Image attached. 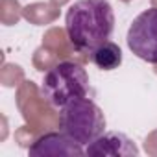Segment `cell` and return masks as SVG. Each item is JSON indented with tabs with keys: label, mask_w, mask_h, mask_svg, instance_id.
Here are the masks:
<instances>
[{
	"label": "cell",
	"mask_w": 157,
	"mask_h": 157,
	"mask_svg": "<svg viewBox=\"0 0 157 157\" xmlns=\"http://www.w3.org/2000/svg\"><path fill=\"white\" fill-rule=\"evenodd\" d=\"M32 157H43V155H83L85 150L80 142H76L72 137H68L63 131H52L43 137H39L28 150Z\"/></svg>",
	"instance_id": "obj_6"
},
{
	"label": "cell",
	"mask_w": 157,
	"mask_h": 157,
	"mask_svg": "<svg viewBox=\"0 0 157 157\" xmlns=\"http://www.w3.org/2000/svg\"><path fill=\"white\" fill-rule=\"evenodd\" d=\"M89 56H91L93 63L100 70H115V68H118L122 65V50L113 41H107V43L100 44Z\"/></svg>",
	"instance_id": "obj_7"
},
{
	"label": "cell",
	"mask_w": 157,
	"mask_h": 157,
	"mask_svg": "<svg viewBox=\"0 0 157 157\" xmlns=\"http://www.w3.org/2000/svg\"><path fill=\"white\" fill-rule=\"evenodd\" d=\"M59 129L82 146H87L105 131L104 111L87 96L72 100L59 111Z\"/></svg>",
	"instance_id": "obj_3"
},
{
	"label": "cell",
	"mask_w": 157,
	"mask_h": 157,
	"mask_svg": "<svg viewBox=\"0 0 157 157\" xmlns=\"http://www.w3.org/2000/svg\"><path fill=\"white\" fill-rule=\"evenodd\" d=\"M65 30L78 52L91 54L111 39L115 11L107 0H76L67 10Z\"/></svg>",
	"instance_id": "obj_1"
},
{
	"label": "cell",
	"mask_w": 157,
	"mask_h": 157,
	"mask_svg": "<svg viewBox=\"0 0 157 157\" xmlns=\"http://www.w3.org/2000/svg\"><path fill=\"white\" fill-rule=\"evenodd\" d=\"M41 94L54 107H63L72 100L89 94V74L85 68L72 61L54 65L43 78Z\"/></svg>",
	"instance_id": "obj_2"
},
{
	"label": "cell",
	"mask_w": 157,
	"mask_h": 157,
	"mask_svg": "<svg viewBox=\"0 0 157 157\" xmlns=\"http://www.w3.org/2000/svg\"><path fill=\"white\" fill-rule=\"evenodd\" d=\"M126 43L139 59L157 65V8L144 10L133 19Z\"/></svg>",
	"instance_id": "obj_4"
},
{
	"label": "cell",
	"mask_w": 157,
	"mask_h": 157,
	"mask_svg": "<svg viewBox=\"0 0 157 157\" xmlns=\"http://www.w3.org/2000/svg\"><path fill=\"white\" fill-rule=\"evenodd\" d=\"M85 155L93 157H137L139 148L135 142L120 131H104L96 140L85 146Z\"/></svg>",
	"instance_id": "obj_5"
}]
</instances>
